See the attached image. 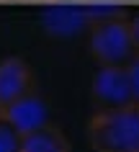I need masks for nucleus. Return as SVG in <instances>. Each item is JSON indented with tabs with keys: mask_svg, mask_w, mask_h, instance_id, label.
I'll use <instances>...</instances> for the list:
<instances>
[{
	"mask_svg": "<svg viewBox=\"0 0 139 152\" xmlns=\"http://www.w3.org/2000/svg\"><path fill=\"white\" fill-rule=\"evenodd\" d=\"M88 49L98 67H129L134 62L139 52L131 34V21L124 16L121 8L90 21Z\"/></svg>",
	"mask_w": 139,
	"mask_h": 152,
	"instance_id": "nucleus-1",
	"label": "nucleus"
},
{
	"mask_svg": "<svg viewBox=\"0 0 139 152\" xmlns=\"http://www.w3.org/2000/svg\"><path fill=\"white\" fill-rule=\"evenodd\" d=\"M93 152H139V103L95 111L88 121Z\"/></svg>",
	"mask_w": 139,
	"mask_h": 152,
	"instance_id": "nucleus-2",
	"label": "nucleus"
},
{
	"mask_svg": "<svg viewBox=\"0 0 139 152\" xmlns=\"http://www.w3.org/2000/svg\"><path fill=\"white\" fill-rule=\"evenodd\" d=\"M90 98L95 111H108V108H121V106L137 103L134 101V88L126 67H98L90 83Z\"/></svg>",
	"mask_w": 139,
	"mask_h": 152,
	"instance_id": "nucleus-3",
	"label": "nucleus"
},
{
	"mask_svg": "<svg viewBox=\"0 0 139 152\" xmlns=\"http://www.w3.org/2000/svg\"><path fill=\"white\" fill-rule=\"evenodd\" d=\"M36 93V77L31 64L23 57L0 59V111H5L16 101Z\"/></svg>",
	"mask_w": 139,
	"mask_h": 152,
	"instance_id": "nucleus-4",
	"label": "nucleus"
},
{
	"mask_svg": "<svg viewBox=\"0 0 139 152\" xmlns=\"http://www.w3.org/2000/svg\"><path fill=\"white\" fill-rule=\"evenodd\" d=\"M3 113L10 119V124H13L21 134H28L33 129L49 124V106H47V101H44L39 93H31V96L16 101V103L8 106Z\"/></svg>",
	"mask_w": 139,
	"mask_h": 152,
	"instance_id": "nucleus-5",
	"label": "nucleus"
},
{
	"mask_svg": "<svg viewBox=\"0 0 139 152\" xmlns=\"http://www.w3.org/2000/svg\"><path fill=\"white\" fill-rule=\"evenodd\" d=\"M21 152H72V147H70V139L65 137V132L49 121V124L23 134Z\"/></svg>",
	"mask_w": 139,
	"mask_h": 152,
	"instance_id": "nucleus-6",
	"label": "nucleus"
},
{
	"mask_svg": "<svg viewBox=\"0 0 139 152\" xmlns=\"http://www.w3.org/2000/svg\"><path fill=\"white\" fill-rule=\"evenodd\" d=\"M21 144H23V134L0 111V152H21Z\"/></svg>",
	"mask_w": 139,
	"mask_h": 152,
	"instance_id": "nucleus-7",
	"label": "nucleus"
},
{
	"mask_svg": "<svg viewBox=\"0 0 139 152\" xmlns=\"http://www.w3.org/2000/svg\"><path fill=\"white\" fill-rule=\"evenodd\" d=\"M129 70V77H131V88H134V101L139 103V54L134 57V62L126 67Z\"/></svg>",
	"mask_w": 139,
	"mask_h": 152,
	"instance_id": "nucleus-8",
	"label": "nucleus"
},
{
	"mask_svg": "<svg viewBox=\"0 0 139 152\" xmlns=\"http://www.w3.org/2000/svg\"><path fill=\"white\" fill-rule=\"evenodd\" d=\"M131 21V34H134V44H137V52H139V13L134 18H129Z\"/></svg>",
	"mask_w": 139,
	"mask_h": 152,
	"instance_id": "nucleus-9",
	"label": "nucleus"
}]
</instances>
